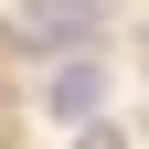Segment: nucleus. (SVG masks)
<instances>
[{
	"mask_svg": "<svg viewBox=\"0 0 149 149\" xmlns=\"http://www.w3.org/2000/svg\"><path fill=\"white\" fill-rule=\"evenodd\" d=\"M107 32V0H22L11 11V43L32 53V64H64V53H85Z\"/></svg>",
	"mask_w": 149,
	"mask_h": 149,
	"instance_id": "f257e3e1",
	"label": "nucleus"
},
{
	"mask_svg": "<svg viewBox=\"0 0 149 149\" xmlns=\"http://www.w3.org/2000/svg\"><path fill=\"white\" fill-rule=\"evenodd\" d=\"M43 107H53L64 128H85V117L107 107V53H96V43H85V53H64V64H53V85H43Z\"/></svg>",
	"mask_w": 149,
	"mask_h": 149,
	"instance_id": "f03ea898",
	"label": "nucleus"
},
{
	"mask_svg": "<svg viewBox=\"0 0 149 149\" xmlns=\"http://www.w3.org/2000/svg\"><path fill=\"white\" fill-rule=\"evenodd\" d=\"M74 149H128V139H117V128H96V117H85V128H74Z\"/></svg>",
	"mask_w": 149,
	"mask_h": 149,
	"instance_id": "7ed1b4c3",
	"label": "nucleus"
}]
</instances>
